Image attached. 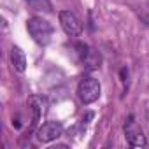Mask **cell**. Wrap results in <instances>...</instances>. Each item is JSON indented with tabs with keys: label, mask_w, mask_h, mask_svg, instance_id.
I'll return each instance as SVG.
<instances>
[{
	"label": "cell",
	"mask_w": 149,
	"mask_h": 149,
	"mask_svg": "<svg viewBox=\"0 0 149 149\" xmlns=\"http://www.w3.org/2000/svg\"><path fill=\"white\" fill-rule=\"evenodd\" d=\"M58 19H60V25H61V28H63V32L67 35L79 37L83 33V23H81V19L74 13H70V11H60Z\"/></svg>",
	"instance_id": "cell-4"
},
{
	"label": "cell",
	"mask_w": 149,
	"mask_h": 149,
	"mask_svg": "<svg viewBox=\"0 0 149 149\" xmlns=\"http://www.w3.org/2000/svg\"><path fill=\"white\" fill-rule=\"evenodd\" d=\"M140 19H142V21H144L146 25H149V13H146V14H142V16H140Z\"/></svg>",
	"instance_id": "cell-9"
},
{
	"label": "cell",
	"mask_w": 149,
	"mask_h": 149,
	"mask_svg": "<svg viewBox=\"0 0 149 149\" xmlns=\"http://www.w3.org/2000/svg\"><path fill=\"white\" fill-rule=\"evenodd\" d=\"M125 137H126L128 144L133 147H144L147 144V139H146L142 128L137 125L133 116H128V119L125 121Z\"/></svg>",
	"instance_id": "cell-3"
},
{
	"label": "cell",
	"mask_w": 149,
	"mask_h": 149,
	"mask_svg": "<svg viewBox=\"0 0 149 149\" xmlns=\"http://www.w3.org/2000/svg\"><path fill=\"white\" fill-rule=\"evenodd\" d=\"M76 49H77L79 58H81V61H83V65H84L86 68L93 70V68H98V67H100L102 58H100L98 51H95L93 47H90V46H86V44H83V42L77 44Z\"/></svg>",
	"instance_id": "cell-5"
},
{
	"label": "cell",
	"mask_w": 149,
	"mask_h": 149,
	"mask_svg": "<svg viewBox=\"0 0 149 149\" xmlns=\"http://www.w3.org/2000/svg\"><path fill=\"white\" fill-rule=\"evenodd\" d=\"M28 105H30V109H32V112H33V121H32V130L37 126V123H39V119H40V116H42V105H44V102H42V98L40 97H30V100H28Z\"/></svg>",
	"instance_id": "cell-8"
},
{
	"label": "cell",
	"mask_w": 149,
	"mask_h": 149,
	"mask_svg": "<svg viewBox=\"0 0 149 149\" xmlns=\"http://www.w3.org/2000/svg\"><path fill=\"white\" fill-rule=\"evenodd\" d=\"M61 133H63V126L58 121H47L37 130V140L51 142V140H56L58 137H61Z\"/></svg>",
	"instance_id": "cell-6"
},
{
	"label": "cell",
	"mask_w": 149,
	"mask_h": 149,
	"mask_svg": "<svg viewBox=\"0 0 149 149\" xmlns=\"http://www.w3.org/2000/svg\"><path fill=\"white\" fill-rule=\"evenodd\" d=\"M100 91H102L100 83H98L95 77L88 76V77H83V79L79 81V86H77V97H79V100H81L83 104L88 105V104L97 102L98 97H100Z\"/></svg>",
	"instance_id": "cell-2"
},
{
	"label": "cell",
	"mask_w": 149,
	"mask_h": 149,
	"mask_svg": "<svg viewBox=\"0 0 149 149\" xmlns=\"http://www.w3.org/2000/svg\"><path fill=\"white\" fill-rule=\"evenodd\" d=\"M147 116H149V111H147Z\"/></svg>",
	"instance_id": "cell-10"
},
{
	"label": "cell",
	"mask_w": 149,
	"mask_h": 149,
	"mask_svg": "<svg viewBox=\"0 0 149 149\" xmlns=\"http://www.w3.org/2000/svg\"><path fill=\"white\" fill-rule=\"evenodd\" d=\"M11 63H13L14 70H18V72H25L26 70V56L18 46H14L11 49Z\"/></svg>",
	"instance_id": "cell-7"
},
{
	"label": "cell",
	"mask_w": 149,
	"mask_h": 149,
	"mask_svg": "<svg viewBox=\"0 0 149 149\" xmlns=\"http://www.w3.org/2000/svg\"><path fill=\"white\" fill-rule=\"evenodd\" d=\"M26 28H28V33L32 35V39L40 44V46H47L51 42V37H53V26L49 21L39 18V16H33L26 21Z\"/></svg>",
	"instance_id": "cell-1"
}]
</instances>
